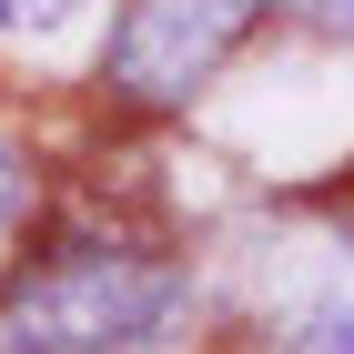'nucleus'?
I'll return each instance as SVG.
<instances>
[{"instance_id": "obj_2", "label": "nucleus", "mask_w": 354, "mask_h": 354, "mask_svg": "<svg viewBox=\"0 0 354 354\" xmlns=\"http://www.w3.org/2000/svg\"><path fill=\"white\" fill-rule=\"evenodd\" d=\"M273 0H122V21H111V91H132V102H192V91L213 82L223 61L243 51V30L263 21Z\"/></svg>"}, {"instance_id": "obj_3", "label": "nucleus", "mask_w": 354, "mask_h": 354, "mask_svg": "<svg viewBox=\"0 0 354 354\" xmlns=\"http://www.w3.org/2000/svg\"><path fill=\"white\" fill-rule=\"evenodd\" d=\"M273 344H283V354H354V253L324 273V283L294 294V314H283Z\"/></svg>"}, {"instance_id": "obj_6", "label": "nucleus", "mask_w": 354, "mask_h": 354, "mask_svg": "<svg viewBox=\"0 0 354 354\" xmlns=\"http://www.w3.org/2000/svg\"><path fill=\"white\" fill-rule=\"evenodd\" d=\"M10 213H21V162H10V142H0V233H10Z\"/></svg>"}, {"instance_id": "obj_5", "label": "nucleus", "mask_w": 354, "mask_h": 354, "mask_svg": "<svg viewBox=\"0 0 354 354\" xmlns=\"http://www.w3.org/2000/svg\"><path fill=\"white\" fill-rule=\"evenodd\" d=\"M304 30H324V41H354V0H294Z\"/></svg>"}, {"instance_id": "obj_4", "label": "nucleus", "mask_w": 354, "mask_h": 354, "mask_svg": "<svg viewBox=\"0 0 354 354\" xmlns=\"http://www.w3.org/2000/svg\"><path fill=\"white\" fill-rule=\"evenodd\" d=\"M82 0H0V30H51V21H71Z\"/></svg>"}, {"instance_id": "obj_1", "label": "nucleus", "mask_w": 354, "mask_h": 354, "mask_svg": "<svg viewBox=\"0 0 354 354\" xmlns=\"http://www.w3.org/2000/svg\"><path fill=\"white\" fill-rule=\"evenodd\" d=\"M192 314V273L152 253H61L0 294V354H132Z\"/></svg>"}]
</instances>
